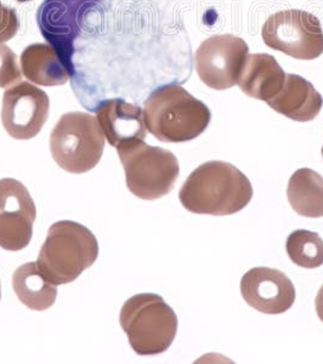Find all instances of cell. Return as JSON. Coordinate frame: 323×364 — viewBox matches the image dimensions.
I'll return each mask as SVG.
<instances>
[{
  "instance_id": "obj_1",
  "label": "cell",
  "mask_w": 323,
  "mask_h": 364,
  "mask_svg": "<svg viewBox=\"0 0 323 364\" xmlns=\"http://www.w3.org/2000/svg\"><path fill=\"white\" fill-rule=\"evenodd\" d=\"M253 198V187L236 166L211 161L191 173L179 192L183 207L194 214L225 216L243 210Z\"/></svg>"
},
{
  "instance_id": "obj_2",
  "label": "cell",
  "mask_w": 323,
  "mask_h": 364,
  "mask_svg": "<svg viewBox=\"0 0 323 364\" xmlns=\"http://www.w3.org/2000/svg\"><path fill=\"white\" fill-rule=\"evenodd\" d=\"M146 128L161 142H187L207 130L211 109L176 84L154 90L144 104Z\"/></svg>"
},
{
  "instance_id": "obj_3",
  "label": "cell",
  "mask_w": 323,
  "mask_h": 364,
  "mask_svg": "<svg viewBox=\"0 0 323 364\" xmlns=\"http://www.w3.org/2000/svg\"><path fill=\"white\" fill-rule=\"evenodd\" d=\"M97 257L99 243L94 233L82 224L63 220L49 228L37 265L46 279L58 287L75 281Z\"/></svg>"
},
{
  "instance_id": "obj_4",
  "label": "cell",
  "mask_w": 323,
  "mask_h": 364,
  "mask_svg": "<svg viewBox=\"0 0 323 364\" xmlns=\"http://www.w3.org/2000/svg\"><path fill=\"white\" fill-rule=\"evenodd\" d=\"M120 327L139 356H154L166 352L178 333V316L164 301L152 293L137 294L122 306Z\"/></svg>"
},
{
  "instance_id": "obj_5",
  "label": "cell",
  "mask_w": 323,
  "mask_h": 364,
  "mask_svg": "<svg viewBox=\"0 0 323 364\" xmlns=\"http://www.w3.org/2000/svg\"><path fill=\"white\" fill-rule=\"evenodd\" d=\"M116 149L125 168L127 187L135 197L156 200L173 191L180 174L173 152L147 145L144 140L128 141Z\"/></svg>"
},
{
  "instance_id": "obj_6",
  "label": "cell",
  "mask_w": 323,
  "mask_h": 364,
  "mask_svg": "<svg viewBox=\"0 0 323 364\" xmlns=\"http://www.w3.org/2000/svg\"><path fill=\"white\" fill-rule=\"evenodd\" d=\"M104 149V132L97 118L89 113H65L50 135L51 156L70 174H85L94 169Z\"/></svg>"
},
{
  "instance_id": "obj_7",
  "label": "cell",
  "mask_w": 323,
  "mask_h": 364,
  "mask_svg": "<svg viewBox=\"0 0 323 364\" xmlns=\"http://www.w3.org/2000/svg\"><path fill=\"white\" fill-rule=\"evenodd\" d=\"M266 46L297 60H315L323 54V29L314 14L285 10L271 15L261 29Z\"/></svg>"
},
{
  "instance_id": "obj_8",
  "label": "cell",
  "mask_w": 323,
  "mask_h": 364,
  "mask_svg": "<svg viewBox=\"0 0 323 364\" xmlns=\"http://www.w3.org/2000/svg\"><path fill=\"white\" fill-rule=\"evenodd\" d=\"M247 43L232 34L208 38L195 54V67L201 80L214 90L235 87L248 56Z\"/></svg>"
},
{
  "instance_id": "obj_9",
  "label": "cell",
  "mask_w": 323,
  "mask_h": 364,
  "mask_svg": "<svg viewBox=\"0 0 323 364\" xmlns=\"http://www.w3.org/2000/svg\"><path fill=\"white\" fill-rule=\"evenodd\" d=\"M49 111L50 100L46 91L28 82H20L5 90L1 123L9 136L31 140L41 133Z\"/></svg>"
},
{
  "instance_id": "obj_10",
  "label": "cell",
  "mask_w": 323,
  "mask_h": 364,
  "mask_svg": "<svg viewBox=\"0 0 323 364\" xmlns=\"http://www.w3.org/2000/svg\"><path fill=\"white\" fill-rule=\"evenodd\" d=\"M240 294L254 310L266 315H281L295 301V288L280 269L255 267L240 279Z\"/></svg>"
},
{
  "instance_id": "obj_11",
  "label": "cell",
  "mask_w": 323,
  "mask_h": 364,
  "mask_svg": "<svg viewBox=\"0 0 323 364\" xmlns=\"http://www.w3.org/2000/svg\"><path fill=\"white\" fill-rule=\"evenodd\" d=\"M97 122L112 147L147 136L144 111L123 99H110L97 107Z\"/></svg>"
},
{
  "instance_id": "obj_12",
  "label": "cell",
  "mask_w": 323,
  "mask_h": 364,
  "mask_svg": "<svg viewBox=\"0 0 323 364\" xmlns=\"http://www.w3.org/2000/svg\"><path fill=\"white\" fill-rule=\"evenodd\" d=\"M270 107L295 122H311L323 107V97L315 87L298 75H286L282 90L270 100Z\"/></svg>"
},
{
  "instance_id": "obj_13",
  "label": "cell",
  "mask_w": 323,
  "mask_h": 364,
  "mask_svg": "<svg viewBox=\"0 0 323 364\" xmlns=\"http://www.w3.org/2000/svg\"><path fill=\"white\" fill-rule=\"evenodd\" d=\"M285 82L286 73L274 56L252 54L247 56L237 84L249 97L269 102L282 90Z\"/></svg>"
},
{
  "instance_id": "obj_14",
  "label": "cell",
  "mask_w": 323,
  "mask_h": 364,
  "mask_svg": "<svg viewBox=\"0 0 323 364\" xmlns=\"http://www.w3.org/2000/svg\"><path fill=\"white\" fill-rule=\"evenodd\" d=\"M22 73L29 82L42 87H58L70 80V72L56 50L48 44L27 46L20 58Z\"/></svg>"
},
{
  "instance_id": "obj_15",
  "label": "cell",
  "mask_w": 323,
  "mask_h": 364,
  "mask_svg": "<svg viewBox=\"0 0 323 364\" xmlns=\"http://www.w3.org/2000/svg\"><path fill=\"white\" fill-rule=\"evenodd\" d=\"M13 288L17 299L29 310H48L58 298L56 286L46 279L37 262L25 264L14 272Z\"/></svg>"
},
{
  "instance_id": "obj_16",
  "label": "cell",
  "mask_w": 323,
  "mask_h": 364,
  "mask_svg": "<svg viewBox=\"0 0 323 364\" xmlns=\"http://www.w3.org/2000/svg\"><path fill=\"white\" fill-rule=\"evenodd\" d=\"M287 197L292 209L304 218H323V178L309 168H302L292 175Z\"/></svg>"
},
{
  "instance_id": "obj_17",
  "label": "cell",
  "mask_w": 323,
  "mask_h": 364,
  "mask_svg": "<svg viewBox=\"0 0 323 364\" xmlns=\"http://www.w3.org/2000/svg\"><path fill=\"white\" fill-rule=\"evenodd\" d=\"M37 216L23 211H0V248L18 252L31 243Z\"/></svg>"
},
{
  "instance_id": "obj_18",
  "label": "cell",
  "mask_w": 323,
  "mask_h": 364,
  "mask_svg": "<svg viewBox=\"0 0 323 364\" xmlns=\"http://www.w3.org/2000/svg\"><path fill=\"white\" fill-rule=\"evenodd\" d=\"M286 249L290 260L302 269H317L323 265V240L316 232H292L287 238Z\"/></svg>"
},
{
  "instance_id": "obj_19",
  "label": "cell",
  "mask_w": 323,
  "mask_h": 364,
  "mask_svg": "<svg viewBox=\"0 0 323 364\" xmlns=\"http://www.w3.org/2000/svg\"><path fill=\"white\" fill-rule=\"evenodd\" d=\"M21 79L16 54L9 46L0 43V87L9 89L20 83Z\"/></svg>"
},
{
  "instance_id": "obj_20",
  "label": "cell",
  "mask_w": 323,
  "mask_h": 364,
  "mask_svg": "<svg viewBox=\"0 0 323 364\" xmlns=\"http://www.w3.org/2000/svg\"><path fill=\"white\" fill-rule=\"evenodd\" d=\"M20 21L15 9L8 8L0 1V43L9 42L16 36Z\"/></svg>"
},
{
  "instance_id": "obj_21",
  "label": "cell",
  "mask_w": 323,
  "mask_h": 364,
  "mask_svg": "<svg viewBox=\"0 0 323 364\" xmlns=\"http://www.w3.org/2000/svg\"><path fill=\"white\" fill-rule=\"evenodd\" d=\"M315 305L317 316H319V318L323 322V286L319 288V293H317Z\"/></svg>"
},
{
  "instance_id": "obj_22",
  "label": "cell",
  "mask_w": 323,
  "mask_h": 364,
  "mask_svg": "<svg viewBox=\"0 0 323 364\" xmlns=\"http://www.w3.org/2000/svg\"><path fill=\"white\" fill-rule=\"evenodd\" d=\"M17 1H20V3H25V1H31V0H17Z\"/></svg>"
},
{
  "instance_id": "obj_23",
  "label": "cell",
  "mask_w": 323,
  "mask_h": 364,
  "mask_svg": "<svg viewBox=\"0 0 323 364\" xmlns=\"http://www.w3.org/2000/svg\"><path fill=\"white\" fill-rule=\"evenodd\" d=\"M0 300H1V284H0Z\"/></svg>"
},
{
  "instance_id": "obj_24",
  "label": "cell",
  "mask_w": 323,
  "mask_h": 364,
  "mask_svg": "<svg viewBox=\"0 0 323 364\" xmlns=\"http://www.w3.org/2000/svg\"><path fill=\"white\" fill-rule=\"evenodd\" d=\"M322 156H323V146H322Z\"/></svg>"
}]
</instances>
